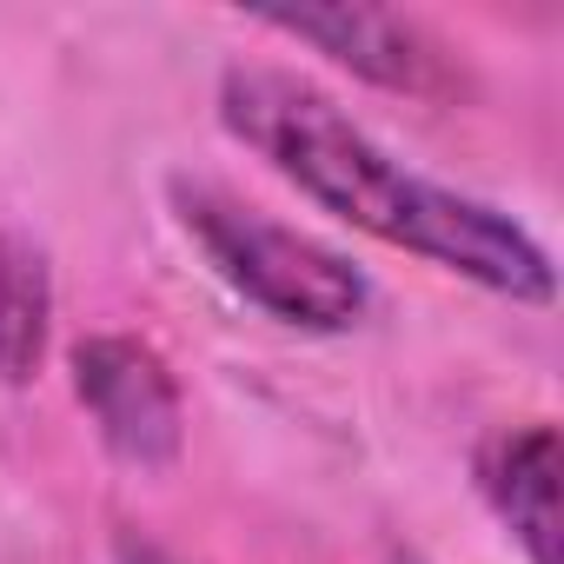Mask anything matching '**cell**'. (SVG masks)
Listing matches in <instances>:
<instances>
[{
	"mask_svg": "<svg viewBox=\"0 0 564 564\" xmlns=\"http://www.w3.org/2000/svg\"><path fill=\"white\" fill-rule=\"evenodd\" d=\"M219 120L239 147H252L279 180H293L306 199H319L346 226L399 252H419L518 306H551L557 293L551 259L511 213L412 173L313 80L286 67H226Z\"/></svg>",
	"mask_w": 564,
	"mask_h": 564,
	"instance_id": "1",
	"label": "cell"
},
{
	"mask_svg": "<svg viewBox=\"0 0 564 564\" xmlns=\"http://www.w3.org/2000/svg\"><path fill=\"white\" fill-rule=\"evenodd\" d=\"M173 213L206 252V265L239 300L300 333H346L366 319V272L300 226H279L213 180H173Z\"/></svg>",
	"mask_w": 564,
	"mask_h": 564,
	"instance_id": "2",
	"label": "cell"
},
{
	"mask_svg": "<svg viewBox=\"0 0 564 564\" xmlns=\"http://www.w3.org/2000/svg\"><path fill=\"white\" fill-rule=\"evenodd\" d=\"M74 392L100 445L133 471H166L186 445V399L166 359L133 333H94L74 346Z\"/></svg>",
	"mask_w": 564,
	"mask_h": 564,
	"instance_id": "3",
	"label": "cell"
},
{
	"mask_svg": "<svg viewBox=\"0 0 564 564\" xmlns=\"http://www.w3.org/2000/svg\"><path fill=\"white\" fill-rule=\"evenodd\" d=\"M259 28L306 41L313 54H326L333 67L386 87V94H412V100H452L458 94V67L452 47L438 34H425L405 14L386 8H259Z\"/></svg>",
	"mask_w": 564,
	"mask_h": 564,
	"instance_id": "4",
	"label": "cell"
},
{
	"mask_svg": "<svg viewBox=\"0 0 564 564\" xmlns=\"http://www.w3.org/2000/svg\"><path fill=\"white\" fill-rule=\"evenodd\" d=\"M478 491L531 564H557V425L524 419L478 445Z\"/></svg>",
	"mask_w": 564,
	"mask_h": 564,
	"instance_id": "5",
	"label": "cell"
},
{
	"mask_svg": "<svg viewBox=\"0 0 564 564\" xmlns=\"http://www.w3.org/2000/svg\"><path fill=\"white\" fill-rule=\"evenodd\" d=\"M54 333V279L41 246L0 226V386H28Z\"/></svg>",
	"mask_w": 564,
	"mask_h": 564,
	"instance_id": "6",
	"label": "cell"
},
{
	"mask_svg": "<svg viewBox=\"0 0 564 564\" xmlns=\"http://www.w3.org/2000/svg\"><path fill=\"white\" fill-rule=\"evenodd\" d=\"M113 564H186V557H180V551H166L160 538L120 531V538H113Z\"/></svg>",
	"mask_w": 564,
	"mask_h": 564,
	"instance_id": "7",
	"label": "cell"
},
{
	"mask_svg": "<svg viewBox=\"0 0 564 564\" xmlns=\"http://www.w3.org/2000/svg\"><path fill=\"white\" fill-rule=\"evenodd\" d=\"M392 564H419V557H405V551H399V557H392Z\"/></svg>",
	"mask_w": 564,
	"mask_h": 564,
	"instance_id": "8",
	"label": "cell"
}]
</instances>
